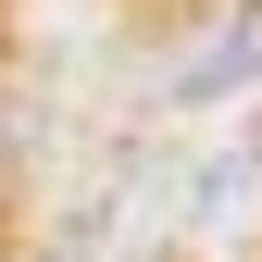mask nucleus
Segmentation results:
<instances>
[{
  "instance_id": "obj_1",
  "label": "nucleus",
  "mask_w": 262,
  "mask_h": 262,
  "mask_svg": "<svg viewBox=\"0 0 262 262\" xmlns=\"http://www.w3.org/2000/svg\"><path fill=\"white\" fill-rule=\"evenodd\" d=\"M225 88H262V0H237L212 38L175 62V100H225Z\"/></svg>"
},
{
  "instance_id": "obj_2",
  "label": "nucleus",
  "mask_w": 262,
  "mask_h": 262,
  "mask_svg": "<svg viewBox=\"0 0 262 262\" xmlns=\"http://www.w3.org/2000/svg\"><path fill=\"white\" fill-rule=\"evenodd\" d=\"M0 200H13V125H0Z\"/></svg>"
}]
</instances>
